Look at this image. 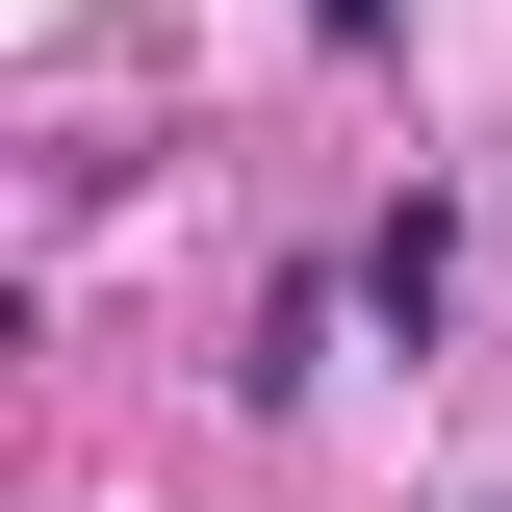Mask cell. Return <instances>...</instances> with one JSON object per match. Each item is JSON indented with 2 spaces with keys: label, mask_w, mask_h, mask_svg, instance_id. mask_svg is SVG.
Masks as SVG:
<instances>
[{
  "label": "cell",
  "mask_w": 512,
  "mask_h": 512,
  "mask_svg": "<svg viewBox=\"0 0 512 512\" xmlns=\"http://www.w3.org/2000/svg\"><path fill=\"white\" fill-rule=\"evenodd\" d=\"M436 308H461V231H436V205H384V231H359V333L436 359Z\"/></svg>",
  "instance_id": "obj_1"
}]
</instances>
